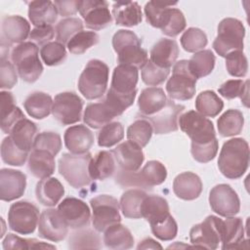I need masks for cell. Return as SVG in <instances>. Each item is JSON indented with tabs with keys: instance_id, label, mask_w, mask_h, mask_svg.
<instances>
[{
	"instance_id": "37",
	"label": "cell",
	"mask_w": 250,
	"mask_h": 250,
	"mask_svg": "<svg viewBox=\"0 0 250 250\" xmlns=\"http://www.w3.org/2000/svg\"><path fill=\"white\" fill-rule=\"evenodd\" d=\"M53 102L51 96L44 92H33L23 102V107L29 116L43 119L52 112Z\"/></svg>"
},
{
	"instance_id": "38",
	"label": "cell",
	"mask_w": 250,
	"mask_h": 250,
	"mask_svg": "<svg viewBox=\"0 0 250 250\" xmlns=\"http://www.w3.org/2000/svg\"><path fill=\"white\" fill-rule=\"evenodd\" d=\"M142 218L150 224L162 220L170 215L167 200L159 195H147L145 197L142 208Z\"/></svg>"
},
{
	"instance_id": "39",
	"label": "cell",
	"mask_w": 250,
	"mask_h": 250,
	"mask_svg": "<svg viewBox=\"0 0 250 250\" xmlns=\"http://www.w3.org/2000/svg\"><path fill=\"white\" fill-rule=\"evenodd\" d=\"M177 2H159L149 1L145 6V16L146 21L153 27L160 30L166 25L173 6H176Z\"/></svg>"
},
{
	"instance_id": "29",
	"label": "cell",
	"mask_w": 250,
	"mask_h": 250,
	"mask_svg": "<svg viewBox=\"0 0 250 250\" xmlns=\"http://www.w3.org/2000/svg\"><path fill=\"white\" fill-rule=\"evenodd\" d=\"M244 240V225L241 218L227 217L223 221L222 229V249L241 248Z\"/></svg>"
},
{
	"instance_id": "25",
	"label": "cell",
	"mask_w": 250,
	"mask_h": 250,
	"mask_svg": "<svg viewBox=\"0 0 250 250\" xmlns=\"http://www.w3.org/2000/svg\"><path fill=\"white\" fill-rule=\"evenodd\" d=\"M167 103L164 90L159 87L144 89L138 99L139 112L143 118L149 117L161 110Z\"/></svg>"
},
{
	"instance_id": "18",
	"label": "cell",
	"mask_w": 250,
	"mask_h": 250,
	"mask_svg": "<svg viewBox=\"0 0 250 250\" xmlns=\"http://www.w3.org/2000/svg\"><path fill=\"white\" fill-rule=\"evenodd\" d=\"M58 210L72 229H79L88 227L91 219L89 206L76 197H65L58 206Z\"/></svg>"
},
{
	"instance_id": "41",
	"label": "cell",
	"mask_w": 250,
	"mask_h": 250,
	"mask_svg": "<svg viewBox=\"0 0 250 250\" xmlns=\"http://www.w3.org/2000/svg\"><path fill=\"white\" fill-rule=\"evenodd\" d=\"M244 125V117L238 109H228L217 121L218 132L222 137H232L241 133Z\"/></svg>"
},
{
	"instance_id": "59",
	"label": "cell",
	"mask_w": 250,
	"mask_h": 250,
	"mask_svg": "<svg viewBox=\"0 0 250 250\" xmlns=\"http://www.w3.org/2000/svg\"><path fill=\"white\" fill-rule=\"evenodd\" d=\"M187 26L186 18L183 12L178 8H172L170 18L161 32L169 37H175L185 30Z\"/></svg>"
},
{
	"instance_id": "22",
	"label": "cell",
	"mask_w": 250,
	"mask_h": 250,
	"mask_svg": "<svg viewBox=\"0 0 250 250\" xmlns=\"http://www.w3.org/2000/svg\"><path fill=\"white\" fill-rule=\"evenodd\" d=\"M30 34V24L21 16H7L1 23V43L11 45L22 43Z\"/></svg>"
},
{
	"instance_id": "21",
	"label": "cell",
	"mask_w": 250,
	"mask_h": 250,
	"mask_svg": "<svg viewBox=\"0 0 250 250\" xmlns=\"http://www.w3.org/2000/svg\"><path fill=\"white\" fill-rule=\"evenodd\" d=\"M111 152L119 168L125 172H137L145 159L142 147L129 140L119 144Z\"/></svg>"
},
{
	"instance_id": "58",
	"label": "cell",
	"mask_w": 250,
	"mask_h": 250,
	"mask_svg": "<svg viewBox=\"0 0 250 250\" xmlns=\"http://www.w3.org/2000/svg\"><path fill=\"white\" fill-rule=\"evenodd\" d=\"M226 67L229 75L244 77L248 70V61L242 51H234L226 58Z\"/></svg>"
},
{
	"instance_id": "20",
	"label": "cell",
	"mask_w": 250,
	"mask_h": 250,
	"mask_svg": "<svg viewBox=\"0 0 250 250\" xmlns=\"http://www.w3.org/2000/svg\"><path fill=\"white\" fill-rule=\"evenodd\" d=\"M26 188V176L19 170L2 168L0 170V198L10 202L23 195Z\"/></svg>"
},
{
	"instance_id": "61",
	"label": "cell",
	"mask_w": 250,
	"mask_h": 250,
	"mask_svg": "<svg viewBox=\"0 0 250 250\" xmlns=\"http://www.w3.org/2000/svg\"><path fill=\"white\" fill-rule=\"evenodd\" d=\"M55 29L52 25H43V26H35L29 34V39L31 42L36 44L37 46H44L47 43L51 42L54 38Z\"/></svg>"
},
{
	"instance_id": "16",
	"label": "cell",
	"mask_w": 250,
	"mask_h": 250,
	"mask_svg": "<svg viewBox=\"0 0 250 250\" xmlns=\"http://www.w3.org/2000/svg\"><path fill=\"white\" fill-rule=\"evenodd\" d=\"M139 80L138 68L125 64H118L112 72L109 91L131 101H135Z\"/></svg>"
},
{
	"instance_id": "10",
	"label": "cell",
	"mask_w": 250,
	"mask_h": 250,
	"mask_svg": "<svg viewBox=\"0 0 250 250\" xmlns=\"http://www.w3.org/2000/svg\"><path fill=\"white\" fill-rule=\"evenodd\" d=\"M38 208L28 201H17L10 206L8 225L10 229L20 234H30L39 222Z\"/></svg>"
},
{
	"instance_id": "30",
	"label": "cell",
	"mask_w": 250,
	"mask_h": 250,
	"mask_svg": "<svg viewBox=\"0 0 250 250\" xmlns=\"http://www.w3.org/2000/svg\"><path fill=\"white\" fill-rule=\"evenodd\" d=\"M117 117L115 111L104 101L89 104L83 114V121L93 129H101L113 118Z\"/></svg>"
},
{
	"instance_id": "15",
	"label": "cell",
	"mask_w": 250,
	"mask_h": 250,
	"mask_svg": "<svg viewBox=\"0 0 250 250\" xmlns=\"http://www.w3.org/2000/svg\"><path fill=\"white\" fill-rule=\"evenodd\" d=\"M211 209L222 217L235 216L240 210V200L235 190L228 184L215 186L209 193Z\"/></svg>"
},
{
	"instance_id": "7",
	"label": "cell",
	"mask_w": 250,
	"mask_h": 250,
	"mask_svg": "<svg viewBox=\"0 0 250 250\" xmlns=\"http://www.w3.org/2000/svg\"><path fill=\"white\" fill-rule=\"evenodd\" d=\"M196 78L188 67V61L181 60L173 65L172 76L166 83V91L171 100L188 101L196 91Z\"/></svg>"
},
{
	"instance_id": "3",
	"label": "cell",
	"mask_w": 250,
	"mask_h": 250,
	"mask_svg": "<svg viewBox=\"0 0 250 250\" xmlns=\"http://www.w3.org/2000/svg\"><path fill=\"white\" fill-rule=\"evenodd\" d=\"M109 69L101 60H91L85 65L78 79V90L87 100L102 98L107 88Z\"/></svg>"
},
{
	"instance_id": "55",
	"label": "cell",
	"mask_w": 250,
	"mask_h": 250,
	"mask_svg": "<svg viewBox=\"0 0 250 250\" xmlns=\"http://www.w3.org/2000/svg\"><path fill=\"white\" fill-rule=\"evenodd\" d=\"M170 68H163L157 66L148 60L142 68L141 76L145 84L154 87L162 84L168 78Z\"/></svg>"
},
{
	"instance_id": "49",
	"label": "cell",
	"mask_w": 250,
	"mask_h": 250,
	"mask_svg": "<svg viewBox=\"0 0 250 250\" xmlns=\"http://www.w3.org/2000/svg\"><path fill=\"white\" fill-rule=\"evenodd\" d=\"M84 22L78 18H65L61 20L56 25V38L57 41L62 44H67V42L76 33L83 30Z\"/></svg>"
},
{
	"instance_id": "17",
	"label": "cell",
	"mask_w": 250,
	"mask_h": 250,
	"mask_svg": "<svg viewBox=\"0 0 250 250\" xmlns=\"http://www.w3.org/2000/svg\"><path fill=\"white\" fill-rule=\"evenodd\" d=\"M68 226L58 209L49 208L42 211L38 222V234L41 238L60 242L68 232Z\"/></svg>"
},
{
	"instance_id": "12",
	"label": "cell",
	"mask_w": 250,
	"mask_h": 250,
	"mask_svg": "<svg viewBox=\"0 0 250 250\" xmlns=\"http://www.w3.org/2000/svg\"><path fill=\"white\" fill-rule=\"evenodd\" d=\"M223 220L216 216H208L206 219L194 225L189 230V239L196 248L217 249L222 239Z\"/></svg>"
},
{
	"instance_id": "8",
	"label": "cell",
	"mask_w": 250,
	"mask_h": 250,
	"mask_svg": "<svg viewBox=\"0 0 250 250\" xmlns=\"http://www.w3.org/2000/svg\"><path fill=\"white\" fill-rule=\"evenodd\" d=\"M167 178V169L160 161H147L140 172L120 171L116 176L117 182L122 186H138L140 188H152L161 185Z\"/></svg>"
},
{
	"instance_id": "33",
	"label": "cell",
	"mask_w": 250,
	"mask_h": 250,
	"mask_svg": "<svg viewBox=\"0 0 250 250\" xmlns=\"http://www.w3.org/2000/svg\"><path fill=\"white\" fill-rule=\"evenodd\" d=\"M1 101V129L5 134H10L13 126L21 119L24 118L21 109L16 105V100L11 92L2 91Z\"/></svg>"
},
{
	"instance_id": "27",
	"label": "cell",
	"mask_w": 250,
	"mask_h": 250,
	"mask_svg": "<svg viewBox=\"0 0 250 250\" xmlns=\"http://www.w3.org/2000/svg\"><path fill=\"white\" fill-rule=\"evenodd\" d=\"M64 194V188L62 183L53 177L40 180L36 184L35 195L37 201L47 207L56 206Z\"/></svg>"
},
{
	"instance_id": "63",
	"label": "cell",
	"mask_w": 250,
	"mask_h": 250,
	"mask_svg": "<svg viewBox=\"0 0 250 250\" xmlns=\"http://www.w3.org/2000/svg\"><path fill=\"white\" fill-rule=\"evenodd\" d=\"M137 249H162V246L154 239L147 237L140 241V243L137 246Z\"/></svg>"
},
{
	"instance_id": "24",
	"label": "cell",
	"mask_w": 250,
	"mask_h": 250,
	"mask_svg": "<svg viewBox=\"0 0 250 250\" xmlns=\"http://www.w3.org/2000/svg\"><path fill=\"white\" fill-rule=\"evenodd\" d=\"M202 188L203 185L199 176L192 172H183L173 182L174 193L183 200L196 199L200 195Z\"/></svg>"
},
{
	"instance_id": "4",
	"label": "cell",
	"mask_w": 250,
	"mask_h": 250,
	"mask_svg": "<svg viewBox=\"0 0 250 250\" xmlns=\"http://www.w3.org/2000/svg\"><path fill=\"white\" fill-rule=\"evenodd\" d=\"M39 48L31 41L22 42L13 48L11 60L21 80L33 83L43 72V65L39 60Z\"/></svg>"
},
{
	"instance_id": "5",
	"label": "cell",
	"mask_w": 250,
	"mask_h": 250,
	"mask_svg": "<svg viewBox=\"0 0 250 250\" xmlns=\"http://www.w3.org/2000/svg\"><path fill=\"white\" fill-rule=\"evenodd\" d=\"M244 36L245 28L241 21L234 18L223 19L218 25L213 49L223 58L234 51H243Z\"/></svg>"
},
{
	"instance_id": "52",
	"label": "cell",
	"mask_w": 250,
	"mask_h": 250,
	"mask_svg": "<svg viewBox=\"0 0 250 250\" xmlns=\"http://www.w3.org/2000/svg\"><path fill=\"white\" fill-rule=\"evenodd\" d=\"M101 240L99 235L92 229H79L71 233L68 239V247L71 249L100 248Z\"/></svg>"
},
{
	"instance_id": "56",
	"label": "cell",
	"mask_w": 250,
	"mask_h": 250,
	"mask_svg": "<svg viewBox=\"0 0 250 250\" xmlns=\"http://www.w3.org/2000/svg\"><path fill=\"white\" fill-rule=\"evenodd\" d=\"M62 148V139L58 133L42 132L36 135L32 149L47 150L56 156Z\"/></svg>"
},
{
	"instance_id": "45",
	"label": "cell",
	"mask_w": 250,
	"mask_h": 250,
	"mask_svg": "<svg viewBox=\"0 0 250 250\" xmlns=\"http://www.w3.org/2000/svg\"><path fill=\"white\" fill-rule=\"evenodd\" d=\"M153 133L150 122L145 118L135 120L127 129V139L141 147L146 146Z\"/></svg>"
},
{
	"instance_id": "32",
	"label": "cell",
	"mask_w": 250,
	"mask_h": 250,
	"mask_svg": "<svg viewBox=\"0 0 250 250\" xmlns=\"http://www.w3.org/2000/svg\"><path fill=\"white\" fill-rule=\"evenodd\" d=\"M112 18L117 25L132 27L141 23L143 14L137 2H115L112 5Z\"/></svg>"
},
{
	"instance_id": "46",
	"label": "cell",
	"mask_w": 250,
	"mask_h": 250,
	"mask_svg": "<svg viewBox=\"0 0 250 250\" xmlns=\"http://www.w3.org/2000/svg\"><path fill=\"white\" fill-rule=\"evenodd\" d=\"M28 151L18 147L11 137H6L1 143V158L3 162L11 166H22L28 158Z\"/></svg>"
},
{
	"instance_id": "48",
	"label": "cell",
	"mask_w": 250,
	"mask_h": 250,
	"mask_svg": "<svg viewBox=\"0 0 250 250\" xmlns=\"http://www.w3.org/2000/svg\"><path fill=\"white\" fill-rule=\"evenodd\" d=\"M181 45L188 53H196L204 49L208 43L206 33L197 27H189L181 36Z\"/></svg>"
},
{
	"instance_id": "34",
	"label": "cell",
	"mask_w": 250,
	"mask_h": 250,
	"mask_svg": "<svg viewBox=\"0 0 250 250\" xmlns=\"http://www.w3.org/2000/svg\"><path fill=\"white\" fill-rule=\"evenodd\" d=\"M37 135V126L34 122L27 118L19 120L11 129L9 136L14 144L22 150L30 151L34 139Z\"/></svg>"
},
{
	"instance_id": "1",
	"label": "cell",
	"mask_w": 250,
	"mask_h": 250,
	"mask_svg": "<svg viewBox=\"0 0 250 250\" xmlns=\"http://www.w3.org/2000/svg\"><path fill=\"white\" fill-rule=\"evenodd\" d=\"M249 165V146L242 138L227 141L220 151L218 167L228 179L236 180L244 175Z\"/></svg>"
},
{
	"instance_id": "14",
	"label": "cell",
	"mask_w": 250,
	"mask_h": 250,
	"mask_svg": "<svg viewBox=\"0 0 250 250\" xmlns=\"http://www.w3.org/2000/svg\"><path fill=\"white\" fill-rule=\"evenodd\" d=\"M78 12L84 20L86 27L92 30H101L112 23V15L108 3L104 0L79 1Z\"/></svg>"
},
{
	"instance_id": "51",
	"label": "cell",
	"mask_w": 250,
	"mask_h": 250,
	"mask_svg": "<svg viewBox=\"0 0 250 250\" xmlns=\"http://www.w3.org/2000/svg\"><path fill=\"white\" fill-rule=\"evenodd\" d=\"M40 57L48 66H56L62 63L66 59V49L58 41H51L40 49Z\"/></svg>"
},
{
	"instance_id": "35",
	"label": "cell",
	"mask_w": 250,
	"mask_h": 250,
	"mask_svg": "<svg viewBox=\"0 0 250 250\" xmlns=\"http://www.w3.org/2000/svg\"><path fill=\"white\" fill-rule=\"evenodd\" d=\"M115 172V159L112 152L101 150L92 156L89 164V174L92 180L104 181Z\"/></svg>"
},
{
	"instance_id": "19",
	"label": "cell",
	"mask_w": 250,
	"mask_h": 250,
	"mask_svg": "<svg viewBox=\"0 0 250 250\" xmlns=\"http://www.w3.org/2000/svg\"><path fill=\"white\" fill-rule=\"evenodd\" d=\"M185 108V105L178 104L172 100H167L165 106L161 110L145 119L150 122L155 134H168L178 130V120Z\"/></svg>"
},
{
	"instance_id": "13",
	"label": "cell",
	"mask_w": 250,
	"mask_h": 250,
	"mask_svg": "<svg viewBox=\"0 0 250 250\" xmlns=\"http://www.w3.org/2000/svg\"><path fill=\"white\" fill-rule=\"evenodd\" d=\"M83 101L74 92H62L55 96L53 116L62 125H71L81 120Z\"/></svg>"
},
{
	"instance_id": "57",
	"label": "cell",
	"mask_w": 250,
	"mask_h": 250,
	"mask_svg": "<svg viewBox=\"0 0 250 250\" xmlns=\"http://www.w3.org/2000/svg\"><path fill=\"white\" fill-rule=\"evenodd\" d=\"M219 143L217 138L206 143H191L190 152L194 160L200 163H207L213 160L218 152Z\"/></svg>"
},
{
	"instance_id": "40",
	"label": "cell",
	"mask_w": 250,
	"mask_h": 250,
	"mask_svg": "<svg viewBox=\"0 0 250 250\" xmlns=\"http://www.w3.org/2000/svg\"><path fill=\"white\" fill-rule=\"evenodd\" d=\"M146 193L141 188H130L123 192L120 197V209L124 217L128 219L142 218L141 208Z\"/></svg>"
},
{
	"instance_id": "36",
	"label": "cell",
	"mask_w": 250,
	"mask_h": 250,
	"mask_svg": "<svg viewBox=\"0 0 250 250\" xmlns=\"http://www.w3.org/2000/svg\"><path fill=\"white\" fill-rule=\"evenodd\" d=\"M103 241L109 249H130L134 245V236L129 229L117 223L104 231Z\"/></svg>"
},
{
	"instance_id": "43",
	"label": "cell",
	"mask_w": 250,
	"mask_h": 250,
	"mask_svg": "<svg viewBox=\"0 0 250 250\" xmlns=\"http://www.w3.org/2000/svg\"><path fill=\"white\" fill-rule=\"evenodd\" d=\"M196 111L205 117H216L224 107V102L211 90H206L198 94L195 99Z\"/></svg>"
},
{
	"instance_id": "62",
	"label": "cell",
	"mask_w": 250,
	"mask_h": 250,
	"mask_svg": "<svg viewBox=\"0 0 250 250\" xmlns=\"http://www.w3.org/2000/svg\"><path fill=\"white\" fill-rule=\"evenodd\" d=\"M59 14L62 17H68L76 14L78 11L79 1L77 0H67V1H55L54 2Z\"/></svg>"
},
{
	"instance_id": "54",
	"label": "cell",
	"mask_w": 250,
	"mask_h": 250,
	"mask_svg": "<svg viewBox=\"0 0 250 250\" xmlns=\"http://www.w3.org/2000/svg\"><path fill=\"white\" fill-rule=\"evenodd\" d=\"M150 229L153 235L162 241L174 239L178 232V225L171 214L162 220L150 224Z\"/></svg>"
},
{
	"instance_id": "31",
	"label": "cell",
	"mask_w": 250,
	"mask_h": 250,
	"mask_svg": "<svg viewBox=\"0 0 250 250\" xmlns=\"http://www.w3.org/2000/svg\"><path fill=\"white\" fill-rule=\"evenodd\" d=\"M58 15L55 3L50 0L28 3V19L34 26L52 25L57 21Z\"/></svg>"
},
{
	"instance_id": "11",
	"label": "cell",
	"mask_w": 250,
	"mask_h": 250,
	"mask_svg": "<svg viewBox=\"0 0 250 250\" xmlns=\"http://www.w3.org/2000/svg\"><path fill=\"white\" fill-rule=\"evenodd\" d=\"M178 125L189 137L191 143H206L216 139L212 121L195 110H188L181 114Z\"/></svg>"
},
{
	"instance_id": "42",
	"label": "cell",
	"mask_w": 250,
	"mask_h": 250,
	"mask_svg": "<svg viewBox=\"0 0 250 250\" xmlns=\"http://www.w3.org/2000/svg\"><path fill=\"white\" fill-rule=\"evenodd\" d=\"M216 57L211 50H201L194 53L188 61V67L192 75L198 79L209 75L215 66Z\"/></svg>"
},
{
	"instance_id": "26",
	"label": "cell",
	"mask_w": 250,
	"mask_h": 250,
	"mask_svg": "<svg viewBox=\"0 0 250 250\" xmlns=\"http://www.w3.org/2000/svg\"><path fill=\"white\" fill-rule=\"evenodd\" d=\"M179 47L175 40L162 38L158 40L149 52V61L157 66L170 68L177 61Z\"/></svg>"
},
{
	"instance_id": "2",
	"label": "cell",
	"mask_w": 250,
	"mask_h": 250,
	"mask_svg": "<svg viewBox=\"0 0 250 250\" xmlns=\"http://www.w3.org/2000/svg\"><path fill=\"white\" fill-rule=\"evenodd\" d=\"M112 47L119 64L142 69L148 61L147 52L142 48V41L131 30L119 29L112 36Z\"/></svg>"
},
{
	"instance_id": "6",
	"label": "cell",
	"mask_w": 250,
	"mask_h": 250,
	"mask_svg": "<svg viewBox=\"0 0 250 250\" xmlns=\"http://www.w3.org/2000/svg\"><path fill=\"white\" fill-rule=\"evenodd\" d=\"M91 158L90 152L84 154L63 153L59 160V172L72 188H84L92 181L89 174Z\"/></svg>"
},
{
	"instance_id": "28",
	"label": "cell",
	"mask_w": 250,
	"mask_h": 250,
	"mask_svg": "<svg viewBox=\"0 0 250 250\" xmlns=\"http://www.w3.org/2000/svg\"><path fill=\"white\" fill-rule=\"evenodd\" d=\"M56 168L55 156L47 150L32 149L27 159V169L30 174L42 180L50 177Z\"/></svg>"
},
{
	"instance_id": "50",
	"label": "cell",
	"mask_w": 250,
	"mask_h": 250,
	"mask_svg": "<svg viewBox=\"0 0 250 250\" xmlns=\"http://www.w3.org/2000/svg\"><path fill=\"white\" fill-rule=\"evenodd\" d=\"M99 42V35L95 31L82 30L76 33L67 42L66 47L73 55H82L88 49L95 46Z\"/></svg>"
},
{
	"instance_id": "60",
	"label": "cell",
	"mask_w": 250,
	"mask_h": 250,
	"mask_svg": "<svg viewBox=\"0 0 250 250\" xmlns=\"http://www.w3.org/2000/svg\"><path fill=\"white\" fill-rule=\"evenodd\" d=\"M18 71L7 59H1L0 63V88L12 89L18 82Z\"/></svg>"
},
{
	"instance_id": "23",
	"label": "cell",
	"mask_w": 250,
	"mask_h": 250,
	"mask_svg": "<svg viewBox=\"0 0 250 250\" xmlns=\"http://www.w3.org/2000/svg\"><path fill=\"white\" fill-rule=\"evenodd\" d=\"M94 134L85 125H73L67 128L63 135L65 147L73 154H84L94 145Z\"/></svg>"
},
{
	"instance_id": "44",
	"label": "cell",
	"mask_w": 250,
	"mask_h": 250,
	"mask_svg": "<svg viewBox=\"0 0 250 250\" xmlns=\"http://www.w3.org/2000/svg\"><path fill=\"white\" fill-rule=\"evenodd\" d=\"M219 94L228 99L232 100L239 98L241 103L248 107V96H249V80L243 81L241 79H230L227 80L218 89Z\"/></svg>"
},
{
	"instance_id": "53",
	"label": "cell",
	"mask_w": 250,
	"mask_h": 250,
	"mask_svg": "<svg viewBox=\"0 0 250 250\" xmlns=\"http://www.w3.org/2000/svg\"><path fill=\"white\" fill-rule=\"evenodd\" d=\"M3 249H40V248H50L55 249L54 245L39 241L35 238H22L14 233H7L6 237L2 242Z\"/></svg>"
},
{
	"instance_id": "47",
	"label": "cell",
	"mask_w": 250,
	"mask_h": 250,
	"mask_svg": "<svg viewBox=\"0 0 250 250\" xmlns=\"http://www.w3.org/2000/svg\"><path fill=\"white\" fill-rule=\"evenodd\" d=\"M124 138V127L118 121L109 122L98 133V145L101 147H111Z\"/></svg>"
},
{
	"instance_id": "9",
	"label": "cell",
	"mask_w": 250,
	"mask_h": 250,
	"mask_svg": "<svg viewBox=\"0 0 250 250\" xmlns=\"http://www.w3.org/2000/svg\"><path fill=\"white\" fill-rule=\"evenodd\" d=\"M92 208V224L99 232L108 227L120 223V204L116 198L107 194H100L90 200Z\"/></svg>"
}]
</instances>
